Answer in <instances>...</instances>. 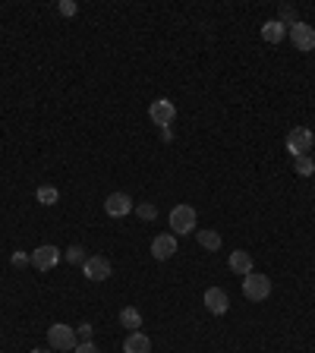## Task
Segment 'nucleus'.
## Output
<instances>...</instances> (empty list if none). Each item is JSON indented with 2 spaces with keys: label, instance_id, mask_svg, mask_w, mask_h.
Returning <instances> with one entry per match:
<instances>
[{
  "label": "nucleus",
  "instance_id": "nucleus-1",
  "mask_svg": "<svg viewBox=\"0 0 315 353\" xmlns=\"http://www.w3.org/2000/svg\"><path fill=\"white\" fill-rule=\"evenodd\" d=\"M195 221H199V215H195L193 205L180 202V205H173L171 215H167V224H171V233L173 237H186V233L195 231Z\"/></svg>",
  "mask_w": 315,
  "mask_h": 353
},
{
  "label": "nucleus",
  "instance_id": "nucleus-2",
  "mask_svg": "<svg viewBox=\"0 0 315 353\" xmlns=\"http://www.w3.org/2000/svg\"><path fill=\"white\" fill-rule=\"evenodd\" d=\"M47 344H51V350L67 353V350H76V344H79V334H76V328H69V325L54 322L51 328H47Z\"/></svg>",
  "mask_w": 315,
  "mask_h": 353
},
{
  "label": "nucleus",
  "instance_id": "nucleus-3",
  "mask_svg": "<svg viewBox=\"0 0 315 353\" xmlns=\"http://www.w3.org/2000/svg\"><path fill=\"white\" fill-rule=\"evenodd\" d=\"M243 297L252 303H262L271 297V278L268 275H259V271H249L243 278Z\"/></svg>",
  "mask_w": 315,
  "mask_h": 353
},
{
  "label": "nucleus",
  "instance_id": "nucleus-4",
  "mask_svg": "<svg viewBox=\"0 0 315 353\" xmlns=\"http://www.w3.org/2000/svg\"><path fill=\"white\" fill-rule=\"evenodd\" d=\"M315 145V133L309 127H296L287 133V151H290L293 158H300V155H309Z\"/></svg>",
  "mask_w": 315,
  "mask_h": 353
},
{
  "label": "nucleus",
  "instance_id": "nucleus-5",
  "mask_svg": "<svg viewBox=\"0 0 315 353\" xmlns=\"http://www.w3.org/2000/svg\"><path fill=\"white\" fill-rule=\"evenodd\" d=\"M287 38H290V45L296 47V51H315V25L309 23H293L290 29H287Z\"/></svg>",
  "mask_w": 315,
  "mask_h": 353
},
{
  "label": "nucleus",
  "instance_id": "nucleus-6",
  "mask_svg": "<svg viewBox=\"0 0 315 353\" xmlns=\"http://www.w3.org/2000/svg\"><path fill=\"white\" fill-rule=\"evenodd\" d=\"M149 117L155 120V127L167 129L173 120H177V105H173V101H167V98H158V101H151V105H149Z\"/></svg>",
  "mask_w": 315,
  "mask_h": 353
},
{
  "label": "nucleus",
  "instance_id": "nucleus-7",
  "mask_svg": "<svg viewBox=\"0 0 315 353\" xmlns=\"http://www.w3.org/2000/svg\"><path fill=\"white\" fill-rule=\"evenodd\" d=\"M63 259V253L57 246H51V243H45V246H38L32 249V265H35L38 271H51L57 268V262Z\"/></svg>",
  "mask_w": 315,
  "mask_h": 353
},
{
  "label": "nucleus",
  "instance_id": "nucleus-8",
  "mask_svg": "<svg viewBox=\"0 0 315 353\" xmlns=\"http://www.w3.org/2000/svg\"><path fill=\"white\" fill-rule=\"evenodd\" d=\"M202 300H205V309H208L211 316H224L227 309H230V297H227L224 287H208Z\"/></svg>",
  "mask_w": 315,
  "mask_h": 353
},
{
  "label": "nucleus",
  "instance_id": "nucleus-9",
  "mask_svg": "<svg viewBox=\"0 0 315 353\" xmlns=\"http://www.w3.org/2000/svg\"><path fill=\"white\" fill-rule=\"evenodd\" d=\"M105 211H107V218H127L129 211H133V199L127 193H111L105 199Z\"/></svg>",
  "mask_w": 315,
  "mask_h": 353
},
{
  "label": "nucleus",
  "instance_id": "nucleus-10",
  "mask_svg": "<svg viewBox=\"0 0 315 353\" xmlns=\"http://www.w3.org/2000/svg\"><path fill=\"white\" fill-rule=\"evenodd\" d=\"M173 253H177V237H173V233H158L155 240H151V256H155L158 262H167Z\"/></svg>",
  "mask_w": 315,
  "mask_h": 353
},
{
  "label": "nucleus",
  "instance_id": "nucleus-11",
  "mask_svg": "<svg viewBox=\"0 0 315 353\" xmlns=\"http://www.w3.org/2000/svg\"><path fill=\"white\" fill-rule=\"evenodd\" d=\"M83 271L89 281H107L111 278V262H107L105 256H89L83 265Z\"/></svg>",
  "mask_w": 315,
  "mask_h": 353
},
{
  "label": "nucleus",
  "instance_id": "nucleus-12",
  "mask_svg": "<svg viewBox=\"0 0 315 353\" xmlns=\"http://www.w3.org/2000/svg\"><path fill=\"white\" fill-rule=\"evenodd\" d=\"M227 268H230L233 275H243V278H246L249 271H255L252 268V256H249L246 249H233L230 256H227Z\"/></svg>",
  "mask_w": 315,
  "mask_h": 353
},
{
  "label": "nucleus",
  "instance_id": "nucleus-13",
  "mask_svg": "<svg viewBox=\"0 0 315 353\" xmlns=\"http://www.w3.org/2000/svg\"><path fill=\"white\" fill-rule=\"evenodd\" d=\"M123 353H151V338L142 331H129L123 341Z\"/></svg>",
  "mask_w": 315,
  "mask_h": 353
},
{
  "label": "nucleus",
  "instance_id": "nucleus-14",
  "mask_svg": "<svg viewBox=\"0 0 315 353\" xmlns=\"http://www.w3.org/2000/svg\"><path fill=\"white\" fill-rule=\"evenodd\" d=\"M287 38V25L281 23V19H268V23L262 25V41H268V45H281Z\"/></svg>",
  "mask_w": 315,
  "mask_h": 353
},
{
  "label": "nucleus",
  "instance_id": "nucleus-15",
  "mask_svg": "<svg viewBox=\"0 0 315 353\" xmlns=\"http://www.w3.org/2000/svg\"><path fill=\"white\" fill-rule=\"evenodd\" d=\"M120 325L129 328V331H139L142 328V312H139L135 306H123L120 309Z\"/></svg>",
  "mask_w": 315,
  "mask_h": 353
},
{
  "label": "nucleus",
  "instance_id": "nucleus-16",
  "mask_svg": "<svg viewBox=\"0 0 315 353\" xmlns=\"http://www.w3.org/2000/svg\"><path fill=\"white\" fill-rule=\"evenodd\" d=\"M199 243H202V249L215 253V249H221V233L211 231V227H205V231H199Z\"/></svg>",
  "mask_w": 315,
  "mask_h": 353
},
{
  "label": "nucleus",
  "instance_id": "nucleus-17",
  "mask_svg": "<svg viewBox=\"0 0 315 353\" xmlns=\"http://www.w3.org/2000/svg\"><path fill=\"white\" fill-rule=\"evenodd\" d=\"M35 199L41 205H57V202H61V189H57V186H47V183H45V186H38Z\"/></svg>",
  "mask_w": 315,
  "mask_h": 353
},
{
  "label": "nucleus",
  "instance_id": "nucleus-18",
  "mask_svg": "<svg viewBox=\"0 0 315 353\" xmlns=\"http://www.w3.org/2000/svg\"><path fill=\"white\" fill-rule=\"evenodd\" d=\"M293 171L300 173V177H312V173H315L312 155H300V158H293Z\"/></svg>",
  "mask_w": 315,
  "mask_h": 353
},
{
  "label": "nucleus",
  "instance_id": "nucleus-19",
  "mask_svg": "<svg viewBox=\"0 0 315 353\" xmlns=\"http://www.w3.org/2000/svg\"><path fill=\"white\" fill-rule=\"evenodd\" d=\"M63 256H67V262H73V265H85V259H89V256H85V249L79 246V243H76V246H69Z\"/></svg>",
  "mask_w": 315,
  "mask_h": 353
},
{
  "label": "nucleus",
  "instance_id": "nucleus-20",
  "mask_svg": "<svg viewBox=\"0 0 315 353\" xmlns=\"http://www.w3.org/2000/svg\"><path fill=\"white\" fill-rule=\"evenodd\" d=\"M135 215H139L142 221H155L158 218V208L151 202H139V205H135Z\"/></svg>",
  "mask_w": 315,
  "mask_h": 353
},
{
  "label": "nucleus",
  "instance_id": "nucleus-21",
  "mask_svg": "<svg viewBox=\"0 0 315 353\" xmlns=\"http://www.w3.org/2000/svg\"><path fill=\"white\" fill-rule=\"evenodd\" d=\"M57 13L61 16H76L79 13V3H73V0H61V3H57Z\"/></svg>",
  "mask_w": 315,
  "mask_h": 353
},
{
  "label": "nucleus",
  "instance_id": "nucleus-22",
  "mask_svg": "<svg viewBox=\"0 0 315 353\" xmlns=\"http://www.w3.org/2000/svg\"><path fill=\"white\" fill-rule=\"evenodd\" d=\"M281 23H284V25L300 23V19H296V10H293V7H281Z\"/></svg>",
  "mask_w": 315,
  "mask_h": 353
},
{
  "label": "nucleus",
  "instance_id": "nucleus-23",
  "mask_svg": "<svg viewBox=\"0 0 315 353\" xmlns=\"http://www.w3.org/2000/svg\"><path fill=\"white\" fill-rule=\"evenodd\" d=\"M76 353H101V350H98L95 341H79V344H76Z\"/></svg>",
  "mask_w": 315,
  "mask_h": 353
},
{
  "label": "nucleus",
  "instance_id": "nucleus-24",
  "mask_svg": "<svg viewBox=\"0 0 315 353\" xmlns=\"http://www.w3.org/2000/svg\"><path fill=\"white\" fill-rule=\"evenodd\" d=\"M91 325L89 322H83V325H76V334H79V341H91Z\"/></svg>",
  "mask_w": 315,
  "mask_h": 353
},
{
  "label": "nucleus",
  "instance_id": "nucleus-25",
  "mask_svg": "<svg viewBox=\"0 0 315 353\" xmlns=\"http://www.w3.org/2000/svg\"><path fill=\"white\" fill-rule=\"evenodd\" d=\"M29 262H32V256H25V253H13V265L23 268V265H29Z\"/></svg>",
  "mask_w": 315,
  "mask_h": 353
},
{
  "label": "nucleus",
  "instance_id": "nucleus-26",
  "mask_svg": "<svg viewBox=\"0 0 315 353\" xmlns=\"http://www.w3.org/2000/svg\"><path fill=\"white\" fill-rule=\"evenodd\" d=\"M32 353H51V350H47V347H35V350H32Z\"/></svg>",
  "mask_w": 315,
  "mask_h": 353
}]
</instances>
